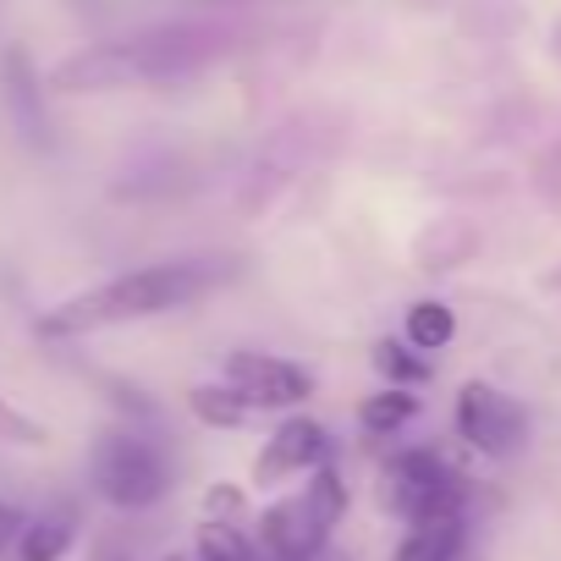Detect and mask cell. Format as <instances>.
<instances>
[{"mask_svg": "<svg viewBox=\"0 0 561 561\" xmlns=\"http://www.w3.org/2000/svg\"><path fill=\"white\" fill-rule=\"evenodd\" d=\"M237 275L231 259H165V264H138L122 270L100 287L56 304L50 314H39V336L45 342H72V336H94L111 325H138V320H160V314H182L198 298H209L215 287Z\"/></svg>", "mask_w": 561, "mask_h": 561, "instance_id": "6da1fadb", "label": "cell"}, {"mask_svg": "<svg viewBox=\"0 0 561 561\" xmlns=\"http://www.w3.org/2000/svg\"><path fill=\"white\" fill-rule=\"evenodd\" d=\"M342 517H347V479L336 473V462H320L304 479V490L280 495L259 512L253 550L259 561H320Z\"/></svg>", "mask_w": 561, "mask_h": 561, "instance_id": "7a4b0ae2", "label": "cell"}, {"mask_svg": "<svg viewBox=\"0 0 561 561\" xmlns=\"http://www.w3.org/2000/svg\"><path fill=\"white\" fill-rule=\"evenodd\" d=\"M89 484L116 512H149L171 490V462H165V451L149 435L105 430L94 440V451H89Z\"/></svg>", "mask_w": 561, "mask_h": 561, "instance_id": "3957f363", "label": "cell"}, {"mask_svg": "<svg viewBox=\"0 0 561 561\" xmlns=\"http://www.w3.org/2000/svg\"><path fill=\"white\" fill-rule=\"evenodd\" d=\"M380 506L402 528H413V523H435V517L468 512V484L440 451L408 446V451H391L380 462Z\"/></svg>", "mask_w": 561, "mask_h": 561, "instance_id": "277c9868", "label": "cell"}, {"mask_svg": "<svg viewBox=\"0 0 561 561\" xmlns=\"http://www.w3.org/2000/svg\"><path fill=\"white\" fill-rule=\"evenodd\" d=\"M451 424L490 462H512L528 446V408L512 391L490 386V380H462L457 408H451Z\"/></svg>", "mask_w": 561, "mask_h": 561, "instance_id": "5b68a950", "label": "cell"}, {"mask_svg": "<svg viewBox=\"0 0 561 561\" xmlns=\"http://www.w3.org/2000/svg\"><path fill=\"white\" fill-rule=\"evenodd\" d=\"M226 386L253 408V413H293L314 397V375L280 353H259V347H237L226 353Z\"/></svg>", "mask_w": 561, "mask_h": 561, "instance_id": "8992f818", "label": "cell"}, {"mask_svg": "<svg viewBox=\"0 0 561 561\" xmlns=\"http://www.w3.org/2000/svg\"><path fill=\"white\" fill-rule=\"evenodd\" d=\"M138 83H149V78H144V56H138L133 39H122V45H83L67 61H56L50 78H45V89L67 94V100L122 94V89H138Z\"/></svg>", "mask_w": 561, "mask_h": 561, "instance_id": "52a82bcc", "label": "cell"}, {"mask_svg": "<svg viewBox=\"0 0 561 561\" xmlns=\"http://www.w3.org/2000/svg\"><path fill=\"white\" fill-rule=\"evenodd\" d=\"M320 462H331V430L309 413H287L259 446L253 457V484L259 490H275L287 479H309Z\"/></svg>", "mask_w": 561, "mask_h": 561, "instance_id": "ba28073f", "label": "cell"}, {"mask_svg": "<svg viewBox=\"0 0 561 561\" xmlns=\"http://www.w3.org/2000/svg\"><path fill=\"white\" fill-rule=\"evenodd\" d=\"M45 83L34 72V56L23 45H7L0 50V105H7V122L18 127L23 144L34 149H50V111H45Z\"/></svg>", "mask_w": 561, "mask_h": 561, "instance_id": "9c48e42d", "label": "cell"}, {"mask_svg": "<svg viewBox=\"0 0 561 561\" xmlns=\"http://www.w3.org/2000/svg\"><path fill=\"white\" fill-rule=\"evenodd\" d=\"M462 550H468V512L435 517V523H413L397 539L391 561H462Z\"/></svg>", "mask_w": 561, "mask_h": 561, "instance_id": "30bf717a", "label": "cell"}, {"mask_svg": "<svg viewBox=\"0 0 561 561\" xmlns=\"http://www.w3.org/2000/svg\"><path fill=\"white\" fill-rule=\"evenodd\" d=\"M402 342H413L419 353H446L457 342V309L440 298H419L402 314Z\"/></svg>", "mask_w": 561, "mask_h": 561, "instance_id": "8fae6325", "label": "cell"}, {"mask_svg": "<svg viewBox=\"0 0 561 561\" xmlns=\"http://www.w3.org/2000/svg\"><path fill=\"white\" fill-rule=\"evenodd\" d=\"M72 539H78L72 512H39L18 534V561H61L72 550Z\"/></svg>", "mask_w": 561, "mask_h": 561, "instance_id": "7c38bea8", "label": "cell"}, {"mask_svg": "<svg viewBox=\"0 0 561 561\" xmlns=\"http://www.w3.org/2000/svg\"><path fill=\"white\" fill-rule=\"evenodd\" d=\"M479 248V231L468 220H435L424 237H419V270H457L468 253Z\"/></svg>", "mask_w": 561, "mask_h": 561, "instance_id": "4fadbf2b", "label": "cell"}, {"mask_svg": "<svg viewBox=\"0 0 561 561\" xmlns=\"http://www.w3.org/2000/svg\"><path fill=\"white\" fill-rule=\"evenodd\" d=\"M187 413H193L204 430H242V424L253 419V408H248L226 380H204V386H193V391H187Z\"/></svg>", "mask_w": 561, "mask_h": 561, "instance_id": "5bb4252c", "label": "cell"}, {"mask_svg": "<svg viewBox=\"0 0 561 561\" xmlns=\"http://www.w3.org/2000/svg\"><path fill=\"white\" fill-rule=\"evenodd\" d=\"M369 364H375V375L386 380V386H408V391H419L430 375H435V364H430V353H419L413 342H375V353H369Z\"/></svg>", "mask_w": 561, "mask_h": 561, "instance_id": "9a60e30c", "label": "cell"}, {"mask_svg": "<svg viewBox=\"0 0 561 561\" xmlns=\"http://www.w3.org/2000/svg\"><path fill=\"white\" fill-rule=\"evenodd\" d=\"M413 419H419V397H413L408 386H380L375 397L358 402V424H364V435H397V430L413 424Z\"/></svg>", "mask_w": 561, "mask_h": 561, "instance_id": "2e32d148", "label": "cell"}, {"mask_svg": "<svg viewBox=\"0 0 561 561\" xmlns=\"http://www.w3.org/2000/svg\"><path fill=\"white\" fill-rule=\"evenodd\" d=\"M193 561H259V550H253V534L242 523L204 517L193 534Z\"/></svg>", "mask_w": 561, "mask_h": 561, "instance_id": "e0dca14e", "label": "cell"}, {"mask_svg": "<svg viewBox=\"0 0 561 561\" xmlns=\"http://www.w3.org/2000/svg\"><path fill=\"white\" fill-rule=\"evenodd\" d=\"M0 440H12V446H45V424L18 413L7 397H0Z\"/></svg>", "mask_w": 561, "mask_h": 561, "instance_id": "ac0fdd59", "label": "cell"}, {"mask_svg": "<svg viewBox=\"0 0 561 561\" xmlns=\"http://www.w3.org/2000/svg\"><path fill=\"white\" fill-rule=\"evenodd\" d=\"M204 517H226V523H242V490L237 484H215L204 495Z\"/></svg>", "mask_w": 561, "mask_h": 561, "instance_id": "d6986e66", "label": "cell"}, {"mask_svg": "<svg viewBox=\"0 0 561 561\" xmlns=\"http://www.w3.org/2000/svg\"><path fill=\"white\" fill-rule=\"evenodd\" d=\"M23 512L18 506H7V501H0V550H18V534H23Z\"/></svg>", "mask_w": 561, "mask_h": 561, "instance_id": "ffe728a7", "label": "cell"}, {"mask_svg": "<svg viewBox=\"0 0 561 561\" xmlns=\"http://www.w3.org/2000/svg\"><path fill=\"white\" fill-rule=\"evenodd\" d=\"M83 561H133V545H122V539L100 534V539H94V550H89Z\"/></svg>", "mask_w": 561, "mask_h": 561, "instance_id": "44dd1931", "label": "cell"}, {"mask_svg": "<svg viewBox=\"0 0 561 561\" xmlns=\"http://www.w3.org/2000/svg\"><path fill=\"white\" fill-rule=\"evenodd\" d=\"M160 561H193V556H160Z\"/></svg>", "mask_w": 561, "mask_h": 561, "instance_id": "7402d4cb", "label": "cell"}]
</instances>
